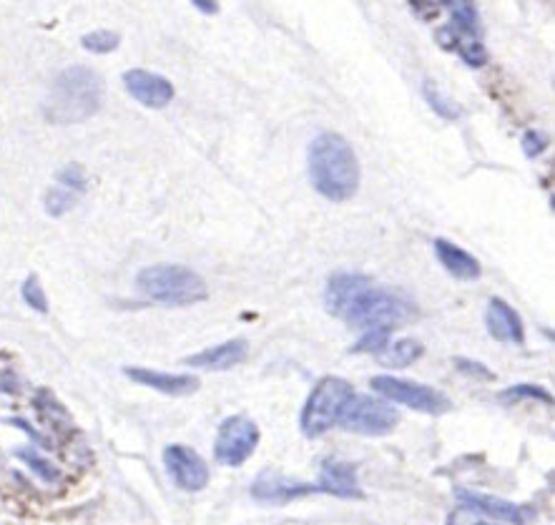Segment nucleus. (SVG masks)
I'll list each match as a JSON object with an SVG mask.
<instances>
[{"mask_svg":"<svg viewBox=\"0 0 555 525\" xmlns=\"http://www.w3.org/2000/svg\"><path fill=\"white\" fill-rule=\"evenodd\" d=\"M309 181L314 191L329 201H347L360 186V161L350 141L340 134L324 131L307 149Z\"/></svg>","mask_w":555,"mask_h":525,"instance_id":"1","label":"nucleus"},{"mask_svg":"<svg viewBox=\"0 0 555 525\" xmlns=\"http://www.w3.org/2000/svg\"><path fill=\"white\" fill-rule=\"evenodd\" d=\"M103 103V78L88 66H68L53 78L43 101V116L56 126L83 124Z\"/></svg>","mask_w":555,"mask_h":525,"instance_id":"2","label":"nucleus"},{"mask_svg":"<svg viewBox=\"0 0 555 525\" xmlns=\"http://www.w3.org/2000/svg\"><path fill=\"white\" fill-rule=\"evenodd\" d=\"M415 304L410 299H405L402 294L387 292L380 287H367L347 304V309L342 312V320L352 327L360 330H385L392 332L400 325H407L410 320H415Z\"/></svg>","mask_w":555,"mask_h":525,"instance_id":"3","label":"nucleus"},{"mask_svg":"<svg viewBox=\"0 0 555 525\" xmlns=\"http://www.w3.org/2000/svg\"><path fill=\"white\" fill-rule=\"evenodd\" d=\"M136 284L146 297L166 307H191L209 299V287L204 279L194 269L181 264H156V267L141 269Z\"/></svg>","mask_w":555,"mask_h":525,"instance_id":"4","label":"nucleus"},{"mask_svg":"<svg viewBox=\"0 0 555 525\" xmlns=\"http://www.w3.org/2000/svg\"><path fill=\"white\" fill-rule=\"evenodd\" d=\"M355 395L352 385L342 377H322L314 385L312 395L307 397V405L302 410V433L307 438H319L332 425H337L342 410Z\"/></svg>","mask_w":555,"mask_h":525,"instance_id":"5","label":"nucleus"},{"mask_svg":"<svg viewBox=\"0 0 555 525\" xmlns=\"http://www.w3.org/2000/svg\"><path fill=\"white\" fill-rule=\"evenodd\" d=\"M337 423L347 433L380 438V435H387L395 430V425L400 423V412L392 407V402L382 400V397L352 395Z\"/></svg>","mask_w":555,"mask_h":525,"instance_id":"6","label":"nucleus"},{"mask_svg":"<svg viewBox=\"0 0 555 525\" xmlns=\"http://www.w3.org/2000/svg\"><path fill=\"white\" fill-rule=\"evenodd\" d=\"M370 385L382 400L412 407V410L425 412V415H445V412H450V407H453V402L442 395L440 390L420 385V382L400 380V377L392 375H377L372 377Z\"/></svg>","mask_w":555,"mask_h":525,"instance_id":"7","label":"nucleus"},{"mask_svg":"<svg viewBox=\"0 0 555 525\" xmlns=\"http://www.w3.org/2000/svg\"><path fill=\"white\" fill-rule=\"evenodd\" d=\"M259 445V428L254 420L244 415L227 417L221 423L219 433H216L214 443V458L221 465H229V468H239V465L247 463L252 458V453Z\"/></svg>","mask_w":555,"mask_h":525,"instance_id":"8","label":"nucleus"},{"mask_svg":"<svg viewBox=\"0 0 555 525\" xmlns=\"http://www.w3.org/2000/svg\"><path fill=\"white\" fill-rule=\"evenodd\" d=\"M455 498L460 500V505H463L465 510H473V513H480L485 515V518L500 520V523L508 525H525L535 518V510L528 508V505L510 503V500L495 498V495L458 488L455 490Z\"/></svg>","mask_w":555,"mask_h":525,"instance_id":"9","label":"nucleus"},{"mask_svg":"<svg viewBox=\"0 0 555 525\" xmlns=\"http://www.w3.org/2000/svg\"><path fill=\"white\" fill-rule=\"evenodd\" d=\"M164 465L166 473L181 490L196 493V490H204L206 483H209V468H206L204 458L186 445H169L164 450Z\"/></svg>","mask_w":555,"mask_h":525,"instance_id":"10","label":"nucleus"},{"mask_svg":"<svg viewBox=\"0 0 555 525\" xmlns=\"http://www.w3.org/2000/svg\"><path fill=\"white\" fill-rule=\"evenodd\" d=\"M124 86L131 93V98L146 106V109H164L174 98V86L169 78L159 73L144 71V68H131L124 73Z\"/></svg>","mask_w":555,"mask_h":525,"instance_id":"11","label":"nucleus"},{"mask_svg":"<svg viewBox=\"0 0 555 525\" xmlns=\"http://www.w3.org/2000/svg\"><path fill=\"white\" fill-rule=\"evenodd\" d=\"M312 493H317V485L302 483V480L287 478V475L272 473V470H264L252 483V498L259 500V503L284 505Z\"/></svg>","mask_w":555,"mask_h":525,"instance_id":"12","label":"nucleus"},{"mask_svg":"<svg viewBox=\"0 0 555 525\" xmlns=\"http://www.w3.org/2000/svg\"><path fill=\"white\" fill-rule=\"evenodd\" d=\"M317 493L335 495V498H362L360 480H357V470L350 463H342V460H327L319 470V483Z\"/></svg>","mask_w":555,"mask_h":525,"instance_id":"13","label":"nucleus"},{"mask_svg":"<svg viewBox=\"0 0 555 525\" xmlns=\"http://www.w3.org/2000/svg\"><path fill=\"white\" fill-rule=\"evenodd\" d=\"M485 325H488V332L495 340L513 342V345H523L525 342L523 320H520V314L505 299H490L488 312H485Z\"/></svg>","mask_w":555,"mask_h":525,"instance_id":"14","label":"nucleus"},{"mask_svg":"<svg viewBox=\"0 0 555 525\" xmlns=\"http://www.w3.org/2000/svg\"><path fill=\"white\" fill-rule=\"evenodd\" d=\"M126 377H131L139 385L151 387L156 392H164L171 397H184L199 390V380L191 375H169V372L146 370V367H126Z\"/></svg>","mask_w":555,"mask_h":525,"instance_id":"15","label":"nucleus"},{"mask_svg":"<svg viewBox=\"0 0 555 525\" xmlns=\"http://www.w3.org/2000/svg\"><path fill=\"white\" fill-rule=\"evenodd\" d=\"M247 340H229V342H221V345L209 347L204 352H196V355L186 357L184 365L189 367H199V370H232L237 367L239 362L247 360Z\"/></svg>","mask_w":555,"mask_h":525,"instance_id":"16","label":"nucleus"},{"mask_svg":"<svg viewBox=\"0 0 555 525\" xmlns=\"http://www.w3.org/2000/svg\"><path fill=\"white\" fill-rule=\"evenodd\" d=\"M367 287H370V279L362 277V274H352V272L332 274L327 282V289H324V307H327L329 314L342 317L347 304H350L352 299Z\"/></svg>","mask_w":555,"mask_h":525,"instance_id":"17","label":"nucleus"},{"mask_svg":"<svg viewBox=\"0 0 555 525\" xmlns=\"http://www.w3.org/2000/svg\"><path fill=\"white\" fill-rule=\"evenodd\" d=\"M440 36H450V41H445V48H453L460 41H480L483 28H480L478 8L465 0L450 3V28L440 31Z\"/></svg>","mask_w":555,"mask_h":525,"instance_id":"18","label":"nucleus"},{"mask_svg":"<svg viewBox=\"0 0 555 525\" xmlns=\"http://www.w3.org/2000/svg\"><path fill=\"white\" fill-rule=\"evenodd\" d=\"M432 249H435L437 259L445 267V272L455 279H463V282H473V279L480 277V262L473 257L470 252H465L463 247L458 244L448 242V239H435L432 242Z\"/></svg>","mask_w":555,"mask_h":525,"instance_id":"19","label":"nucleus"},{"mask_svg":"<svg viewBox=\"0 0 555 525\" xmlns=\"http://www.w3.org/2000/svg\"><path fill=\"white\" fill-rule=\"evenodd\" d=\"M422 352L425 350H422V345L417 340H397L392 345H387L385 352L377 357H380V362L385 367H407L415 360H420Z\"/></svg>","mask_w":555,"mask_h":525,"instance_id":"20","label":"nucleus"},{"mask_svg":"<svg viewBox=\"0 0 555 525\" xmlns=\"http://www.w3.org/2000/svg\"><path fill=\"white\" fill-rule=\"evenodd\" d=\"M16 455L23 460V463L28 465V468L33 470V473L38 475V478L46 480V483H56V480L61 478V473H58L56 465H53L51 460L43 458V455H38L36 450L21 448V450H16Z\"/></svg>","mask_w":555,"mask_h":525,"instance_id":"21","label":"nucleus"},{"mask_svg":"<svg viewBox=\"0 0 555 525\" xmlns=\"http://www.w3.org/2000/svg\"><path fill=\"white\" fill-rule=\"evenodd\" d=\"M422 96H425V101L430 103L432 111H435V114H440L442 119H460L458 106H455V103L450 101L448 96H442L440 88H437L435 83L425 81V86H422Z\"/></svg>","mask_w":555,"mask_h":525,"instance_id":"22","label":"nucleus"},{"mask_svg":"<svg viewBox=\"0 0 555 525\" xmlns=\"http://www.w3.org/2000/svg\"><path fill=\"white\" fill-rule=\"evenodd\" d=\"M121 43V36L114 31H91L81 38V46L91 53H111L116 51Z\"/></svg>","mask_w":555,"mask_h":525,"instance_id":"23","label":"nucleus"},{"mask_svg":"<svg viewBox=\"0 0 555 525\" xmlns=\"http://www.w3.org/2000/svg\"><path fill=\"white\" fill-rule=\"evenodd\" d=\"M76 199L78 196L73 194V191L63 189V186H53L46 194V212L51 214V217H63L66 212H71Z\"/></svg>","mask_w":555,"mask_h":525,"instance_id":"24","label":"nucleus"},{"mask_svg":"<svg viewBox=\"0 0 555 525\" xmlns=\"http://www.w3.org/2000/svg\"><path fill=\"white\" fill-rule=\"evenodd\" d=\"M500 400H503V402L540 400V402H545V405H550V402H553V395H550L548 390H543V387H538V385H515V387H508V390L500 392Z\"/></svg>","mask_w":555,"mask_h":525,"instance_id":"25","label":"nucleus"},{"mask_svg":"<svg viewBox=\"0 0 555 525\" xmlns=\"http://www.w3.org/2000/svg\"><path fill=\"white\" fill-rule=\"evenodd\" d=\"M21 294H23V302H26L28 307L36 309V312H41V314L48 312V297H46V292H43V287H41V282H38L36 274H31V277L23 282Z\"/></svg>","mask_w":555,"mask_h":525,"instance_id":"26","label":"nucleus"},{"mask_svg":"<svg viewBox=\"0 0 555 525\" xmlns=\"http://www.w3.org/2000/svg\"><path fill=\"white\" fill-rule=\"evenodd\" d=\"M56 179H58V184L63 186V189L73 191L76 196L83 194V191H86V186H88L86 171H83V166H78V164H68L66 169L58 171Z\"/></svg>","mask_w":555,"mask_h":525,"instance_id":"27","label":"nucleus"},{"mask_svg":"<svg viewBox=\"0 0 555 525\" xmlns=\"http://www.w3.org/2000/svg\"><path fill=\"white\" fill-rule=\"evenodd\" d=\"M390 345V332L385 330H367L365 335L357 340V345L352 347V352H367V355H382L385 347Z\"/></svg>","mask_w":555,"mask_h":525,"instance_id":"28","label":"nucleus"},{"mask_svg":"<svg viewBox=\"0 0 555 525\" xmlns=\"http://www.w3.org/2000/svg\"><path fill=\"white\" fill-rule=\"evenodd\" d=\"M453 48L470 68H483L488 63V51H485V46L480 41H460Z\"/></svg>","mask_w":555,"mask_h":525,"instance_id":"29","label":"nucleus"},{"mask_svg":"<svg viewBox=\"0 0 555 525\" xmlns=\"http://www.w3.org/2000/svg\"><path fill=\"white\" fill-rule=\"evenodd\" d=\"M520 144H523V154L528 156V159H535V156H540L545 149H548V136L540 134V131H535V129L525 131Z\"/></svg>","mask_w":555,"mask_h":525,"instance_id":"30","label":"nucleus"},{"mask_svg":"<svg viewBox=\"0 0 555 525\" xmlns=\"http://www.w3.org/2000/svg\"><path fill=\"white\" fill-rule=\"evenodd\" d=\"M455 365H458L460 372L478 377V380H495V375L488 370V367L480 365V362L475 360H468V357H455Z\"/></svg>","mask_w":555,"mask_h":525,"instance_id":"31","label":"nucleus"},{"mask_svg":"<svg viewBox=\"0 0 555 525\" xmlns=\"http://www.w3.org/2000/svg\"><path fill=\"white\" fill-rule=\"evenodd\" d=\"M191 6L199 8L201 13H211V16H214V13L219 11V6H216V3H209V0H194V3H191Z\"/></svg>","mask_w":555,"mask_h":525,"instance_id":"32","label":"nucleus"},{"mask_svg":"<svg viewBox=\"0 0 555 525\" xmlns=\"http://www.w3.org/2000/svg\"><path fill=\"white\" fill-rule=\"evenodd\" d=\"M450 525H460V523H458V520H455V518H453V515H450ZM470 525H488V523H470Z\"/></svg>","mask_w":555,"mask_h":525,"instance_id":"33","label":"nucleus"}]
</instances>
